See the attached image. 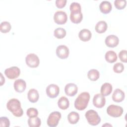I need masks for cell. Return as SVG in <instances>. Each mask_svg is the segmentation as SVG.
Here are the masks:
<instances>
[{"label":"cell","instance_id":"obj_1","mask_svg":"<svg viewBox=\"0 0 127 127\" xmlns=\"http://www.w3.org/2000/svg\"><path fill=\"white\" fill-rule=\"evenodd\" d=\"M6 107L15 117H20L23 115V111L21 107V103L17 99H10L7 103Z\"/></svg>","mask_w":127,"mask_h":127},{"label":"cell","instance_id":"obj_2","mask_svg":"<svg viewBox=\"0 0 127 127\" xmlns=\"http://www.w3.org/2000/svg\"><path fill=\"white\" fill-rule=\"evenodd\" d=\"M90 100V94L88 92H83L81 93L74 101V107L78 110H85Z\"/></svg>","mask_w":127,"mask_h":127},{"label":"cell","instance_id":"obj_3","mask_svg":"<svg viewBox=\"0 0 127 127\" xmlns=\"http://www.w3.org/2000/svg\"><path fill=\"white\" fill-rule=\"evenodd\" d=\"M85 118L90 125L97 126L101 122V118L97 112L94 110L87 111L85 114Z\"/></svg>","mask_w":127,"mask_h":127},{"label":"cell","instance_id":"obj_4","mask_svg":"<svg viewBox=\"0 0 127 127\" xmlns=\"http://www.w3.org/2000/svg\"><path fill=\"white\" fill-rule=\"evenodd\" d=\"M124 112L123 108L120 106L110 105L107 108V114L111 117L117 118L121 117Z\"/></svg>","mask_w":127,"mask_h":127},{"label":"cell","instance_id":"obj_5","mask_svg":"<svg viewBox=\"0 0 127 127\" xmlns=\"http://www.w3.org/2000/svg\"><path fill=\"white\" fill-rule=\"evenodd\" d=\"M61 117L62 115L61 113L59 112L55 111L52 112L48 118L47 121V125L50 127H55L57 126Z\"/></svg>","mask_w":127,"mask_h":127},{"label":"cell","instance_id":"obj_6","mask_svg":"<svg viewBox=\"0 0 127 127\" xmlns=\"http://www.w3.org/2000/svg\"><path fill=\"white\" fill-rule=\"evenodd\" d=\"M26 64L31 68L37 67L40 64L38 57L35 54L31 53L27 55L25 58Z\"/></svg>","mask_w":127,"mask_h":127},{"label":"cell","instance_id":"obj_7","mask_svg":"<svg viewBox=\"0 0 127 127\" xmlns=\"http://www.w3.org/2000/svg\"><path fill=\"white\" fill-rule=\"evenodd\" d=\"M54 20L55 22L57 24H64L66 22L67 20V14L64 11L58 10L54 14Z\"/></svg>","mask_w":127,"mask_h":127},{"label":"cell","instance_id":"obj_8","mask_svg":"<svg viewBox=\"0 0 127 127\" xmlns=\"http://www.w3.org/2000/svg\"><path fill=\"white\" fill-rule=\"evenodd\" d=\"M4 74L8 78L13 79L19 76L20 74V70L17 66H12L5 69Z\"/></svg>","mask_w":127,"mask_h":127},{"label":"cell","instance_id":"obj_9","mask_svg":"<svg viewBox=\"0 0 127 127\" xmlns=\"http://www.w3.org/2000/svg\"><path fill=\"white\" fill-rule=\"evenodd\" d=\"M46 91L49 97L54 98L58 96L60 93V88L56 84H51L47 87Z\"/></svg>","mask_w":127,"mask_h":127},{"label":"cell","instance_id":"obj_10","mask_svg":"<svg viewBox=\"0 0 127 127\" xmlns=\"http://www.w3.org/2000/svg\"><path fill=\"white\" fill-rule=\"evenodd\" d=\"M69 51L68 48L65 45H62L57 47L56 49V55L61 59H65L68 57Z\"/></svg>","mask_w":127,"mask_h":127},{"label":"cell","instance_id":"obj_11","mask_svg":"<svg viewBox=\"0 0 127 127\" xmlns=\"http://www.w3.org/2000/svg\"><path fill=\"white\" fill-rule=\"evenodd\" d=\"M93 104L97 108H103L106 104V99L101 94H96L93 98Z\"/></svg>","mask_w":127,"mask_h":127},{"label":"cell","instance_id":"obj_12","mask_svg":"<svg viewBox=\"0 0 127 127\" xmlns=\"http://www.w3.org/2000/svg\"><path fill=\"white\" fill-rule=\"evenodd\" d=\"M105 43L107 47L114 48L117 46L119 44V39L118 37L115 35H110L106 38Z\"/></svg>","mask_w":127,"mask_h":127},{"label":"cell","instance_id":"obj_13","mask_svg":"<svg viewBox=\"0 0 127 127\" xmlns=\"http://www.w3.org/2000/svg\"><path fill=\"white\" fill-rule=\"evenodd\" d=\"M78 91L77 85L73 83H67L64 87V92L68 96H74Z\"/></svg>","mask_w":127,"mask_h":127},{"label":"cell","instance_id":"obj_14","mask_svg":"<svg viewBox=\"0 0 127 127\" xmlns=\"http://www.w3.org/2000/svg\"><path fill=\"white\" fill-rule=\"evenodd\" d=\"M15 90L18 93H22L26 88V82L22 79H16L13 84Z\"/></svg>","mask_w":127,"mask_h":127},{"label":"cell","instance_id":"obj_15","mask_svg":"<svg viewBox=\"0 0 127 127\" xmlns=\"http://www.w3.org/2000/svg\"><path fill=\"white\" fill-rule=\"evenodd\" d=\"M83 15L81 11H70V19L71 21L75 24L79 23L82 20Z\"/></svg>","mask_w":127,"mask_h":127},{"label":"cell","instance_id":"obj_16","mask_svg":"<svg viewBox=\"0 0 127 127\" xmlns=\"http://www.w3.org/2000/svg\"><path fill=\"white\" fill-rule=\"evenodd\" d=\"M125 97V94L124 92L119 88L115 89L112 95V99L115 102H121L123 101Z\"/></svg>","mask_w":127,"mask_h":127},{"label":"cell","instance_id":"obj_17","mask_svg":"<svg viewBox=\"0 0 127 127\" xmlns=\"http://www.w3.org/2000/svg\"><path fill=\"white\" fill-rule=\"evenodd\" d=\"M78 37L80 40L82 41H88L90 40L92 37V33L89 30L87 29H83L79 32Z\"/></svg>","mask_w":127,"mask_h":127},{"label":"cell","instance_id":"obj_18","mask_svg":"<svg viewBox=\"0 0 127 127\" xmlns=\"http://www.w3.org/2000/svg\"><path fill=\"white\" fill-rule=\"evenodd\" d=\"M99 9L101 12L104 14H107L110 12L112 9V5L109 1H102L99 5Z\"/></svg>","mask_w":127,"mask_h":127},{"label":"cell","instance_id":"obj_19","mask_svg":"<svg viewBox=\"0 0 127 127\" xmlns=\"http://www.w3.org/2000/svg\"><path fill=\"white\" fill-rule=\"evenodd\" d=\"M27 98L31 103L37 102L39 98V94L38 91L34 88L30 89L27 94Z\"/></svg>","mask_w":127,"mask_h":127},{"label":"cell","instance_id":"obj_20","mask_svg":"<svg viewBox=\"0 0 127 127\" xmlns=\"http://www.w3.org/2000/svg\"><path fill=\"white\" fill-rule=\"evenodd\" d=\"M113 90L112 85L108 82H105L102 84L101 87V94L104 96H107L110 95Z\"/></svg>","mask_w":127,"mask_h":127},{"label":"cell","instance_id":"obj_21","mask_svg":"<svg viewBox=\"0 0 127 127\" xmlns=\"http://www.w3.org/2000/svg\"><path fill=\"white\" fill-rule=\"evenodd\" d=\"M108 25L107 23L103 20H101L98 22L95 25V29L98 33H103L107 29Z\"/></svg>","mask_w":127,"mask_h":127},{"label":"cell","instance_id":"obj_22","mask_svg":"<svg viewBox=\"0 0 127 127\" xmlns=\"http://www.w3.org/2000/svg\"><path fill=\"white\" fill-rule=\"evenodd\" d=\"M117 54L114 51H108L105 55L106 61L109 63H113L117 60Z\"/></svg>","mask_w":127,"mask_h":127},{"label":"cell","instance_id":"obj_23","mask_svg":"<svg viewBox=\"0 0 127 127\" xmlns=\"http://www.w3.org/2000/svg\"><path fill=\"white\" fill-rule=\"evenodd\" d=\"M58 105L62 110H66L69 106V100L66 97L62 96L59 99L58 101Z\"/></svg>","mask_w":127,"mask_h":127},{"label":"cell","instance_id":"obj_24","mask_svg":"<svg viewBox=\"0 0 127 127\" xmlns=\"http://www.w3.org/2000/svg\"><path fill=\"white\" fill-rule=\"evenodd\" d=\"M79 114L75 112H71L67 115V119L71 124H76L79 120Z\"/></svg>","mask_w":127,"mask_h":127},{"label":"cell","instance_id":"obj_25","mask_svg":"<svg viewBox=\"0 0 127 127\" xmlns=\"http://www.w3.org/2000/svg\"><path fill=\"white\" fill-rule=\"evenodd\" d=\"M87 77L91 81H96L100 77L99 71L96 69H91L88 71Z\"/></svg>","mask_w":127,"mask_h":127},{"label":"cell","instance_id":"obj_26","mask_svg":"<svg viewBox=\"0 0 127 127\" xmlns=\"http://www.w3.org/2000/svg\"><path fill=\"white\" fill-rule=\"evenodd\" d=\"M28 124L30 127H39L41 126V121L38 117L29 118L28 120Z\"/></svg>","mask_w":127,"mask_h":127},{"label":"cell","instance_id":"obj_27","mask_svg":"<svg viewBox=\"0 0 127 127\" xmlns=\"http://www.w3.org/2000/svg\"><path fill=\"white\" fill-rule=\"evenodd\" d=\"M66 32L65 30L62 27L56 28L54 31V35L58 39H63L66 35Z\"/></svg>","mask_w":127,"mask_h":127},{"label":"cell","instance_id":"obj_28","mask_svg":"<svg viewBox=\"0 0 127 127\" xmlns=\"http://www.w3.org/2000/svg\"><path fill=\"white\" fill-rule=\"evenodd\" d=\"M11 26L10 23L8 21H3L0 25V30L1 33H6L11 30Z\"/></svg>","mask_w":127,"mask_h":127},{"label":"cell","instance_id":"obj_29","mask_svg":"<svg viewBox=\"0 0 127 127\" xmlns=\"http://www.w3.org/2000/svg\"><path fill=\"white\" fill-rule=\"evenodd\" d=\"M127 4L126 0H116L114 1V5L116 8L118 9H124Z\"/></svg>","mask_w":127,"mask_h":127},{"label":"cell","instance_id":"obj_30","mask_svg":"<svg viewBox=\"0 0 127 127\" xmlns=\"http://www.w3.org/2000/svg\"><path fill=\"white\" fill-rule=\"evenodd\" d=\"M113 70L115 72L120 73L124 70V65L121 63H117L113 66Z\"/></svg>","mask_w":127,"mask_h":127},{"label":"cell","instance_id":"obj_31","mask_svg":"<svg viewBox=\"0 0 127 127\" xmlns=\"http://www.w3.org/2000/svg\"><path fill=\"white\" fill-rule=\"evenodd\" d=\"M26 114L29 118L37 117L38 111L37 109L34 108H30L27 110Z\"/></svg>","mask_w":127,"mask_h":127},{"label":"cell","instance_id":"obj_32","mask_svg":"<svg viewBox=\"0 0 127 127\" xmlns=\"http://www.w3.org/2000/svg\"><path fill=\"white\" fill-rule=\"evenodd\" d=\"M10 126V121L6 117H1L0 118V127H9Z\"/></svg>","mask_w":127,"mask_h":127},{"label":"cell","instance_id":"obj_33","mask_svg":"<svg viewBox=\"0 0 127 127\" xmlns=\"http://www.w3.org/2000/svg\"><path fill=\"white\" fill-rule=\"evenodd\" d=\"M70 11H81V7L80 4L76 2H72L69 6Z\"/></svg>","mask_w":127,"mask_h":127},{"label":"cell","instance_id":"obj_34","mask_svg":"<svg viewBox=\"0 0 127 127\" xmlns=\"http://www.w3.org/2000/svg\"><path fill=\"white\" fill-rule=\"evenodd\" d=\"M127 51L126 50H123L120 52L119 54V57L121 62L124 63H127Z\"/></svg>","mask_w":127,"mask_h":127},{"label":"cell","instance_id":"obj_35","mask_svg":"<svg viewBox=\"0 0 127 127\" xmlns=\"http://www.w3.org/2000/svg\"><path fill=\"white\" fill-rule=\"evenodd\" d=\"M66 0H56V5L59 8H62L66 5Z\"/></svg>","mask_w":127,"mask_h":127},{"label":"cell","instance_id":"obj_36","mask_svg":"<svg viewBox=\"0 0 127 127\" xmlns=\"http://www.w3.org/2000/svg\"><path fill=\"white\" fill-rule=\"evenodd\" d=\"M0 75H1V80H0V85H2L3 83H4V82H5V79H4V77H3L2 76V73H0Z\"/></svg>","mask_w":127,"mask_h":127}]
</instances>
